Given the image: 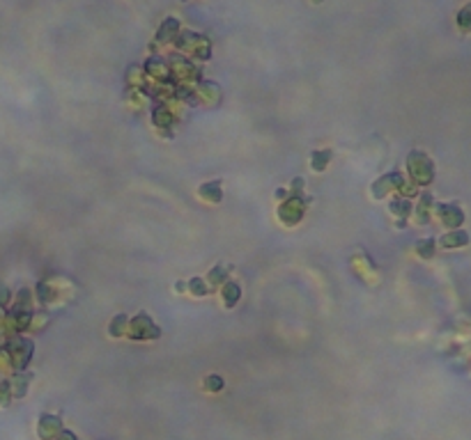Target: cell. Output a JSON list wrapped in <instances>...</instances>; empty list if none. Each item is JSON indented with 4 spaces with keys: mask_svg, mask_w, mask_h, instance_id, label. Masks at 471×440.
<instances>
[{
    "mask_svg": "<svg viewBox=\"0 0 471 440\" xmlns=\"http://www.w3.org/2000/svg\"><path fill=\"white\" fill-rule=\"evenodd\" d=\"M439 213L444 216V223L453 225V227L462 223V211L455 209V207H439Z\"/></svg>",
    "mask_w": 471,
    "mask_h": 440,
    "instance_id": "cell-1",
    "label": "cell"
},
{
    "mask_svg": "<svg viewBox=\"0 0 471 440\" xmlns=\"http://www.w3.org/2000/svg\"><path fill=\"white\" fill-rule=\"evenodd\" d=\"M467 241H469L467 232H453V234H448V236H444L441 243H444L446 248H453V246H464Z\"/></svg>",
    "mask_w": 471,
    "mask_h": 440,
    "instance_id": "cell-2",
    "label": "cell"
},
{
    "mask_svg": "<svg viewBox=\"0 0 471 440\" xmlns=\"http://www.w3.org/2000/svg\"><path fill=\"white\" fill-rule=\"evenodd\" d=\"M237 300H239V287H237L235 282H227V287H226V305H227V307H232Z\"/></svg>",
    "mask_w": 471,
    "mask_h": 440,
    "instance_id": "cell-3",
    "label": "cell"
},
{
    "mask_svg": "<svg viewBox=\"0 0 471 440\" xmlns=\"http://www.w3.org/2000/svg\"><path fill=\"white\" fill-rule=\"evenodd\" d=\"M331 158V152H315L313 154V168L315 170H324V165Z\"/></svg>",
    "mask_w": 471,
    "mask_h": 440,
    "instance_id": "cell-4",
    "label": "cell"
},
{
    "mask_svg": "<svg viewBox=\"0 0 471 440\" xmlns=\"http://www.w3.org/2000/svg\"><path fill=\"white\" fill-rule=\"evenodd\" d=\"M200 193H203V195H207V197H211V202H219L221 200V191H219V186H216V184L205 186Z\"/></svg>",
    "mask_w": 471,
    "mask_h": 440,
    "instance_id": "cell-5",
    "label": "cell"
},
{
    "mask_svg": "<svg viewBox=\"0 0 471 440\" xmlns=\"http://www.w3.org/2000/svg\"><path fill=\"white\" fill-rule=\"evenodd\" d=\"M432 250H434V241L428 239V241H423V243H418V255L423 257H432Z\"/></svg>",
    "mask_w": 471,
    "mask_h": 440,
    "instance_id": "cell-6",
    "label": "cell"
},
{
    "mask_svg": "<svg viewBox=\"0 0 471 440\" xmlns=\"http://www.w3.org/2000/svg\"><path fill=\"white\" fill-rule=\"evenodd\" d=\"M207 387H209L211 392L223 390V378H221V376H209V378H207Z\"/></svg>",
    "mask_w": 471,
    "mask_h": 440,
    "instance_id": "cell-7",
    "label": "cell"
},
{
    "mask_svg": "<svg viewBox=\"0 0 471 440\" xmlns=\"http://www.w3.org/2000/svg\"><path fill=\"white\" fill-rule=\"evenodd\" d=\"M191 291H193L195 296H205V284H203V280L193 278V280H191Z\"/></svg>",
    "mask_w": 471,
    "mask_h": 440,
    "instance_id": "cell-8",
    "label": "cell"
},
{
    "mask_svg": "<svg viewBox=\"0 0 471 440\" xmlns=\"http://www.w3.org/2000/svg\"><path fill=\"white\" fill-rule=\"evenodd\" d=\"M122 323H127V319H124V317H117V319L113 321V326H111V333H113L115 337L122 335V330H120V326H122Z\"/></svg>",
    "mask_w": 471,
    "mask_h": 440,
    "instance_id": "cell-9",
    "label": "cell"
},
{
    "mask_svg": "<svg viewBox=\"0 0 471 440\" xmlns=\"http://www.w3.org/2000/svg\"><path fill=\"white\" fill-rule=\"evenodd\" d=\"M209 280L211 282H221V280H223V271H221V268H214V271L209 273Z\"/></svg>",
    "mask_w": 471,
    "mask_h": 440,
    "instance_id": "cell-10",
    "label": "cell"
},
{
    "mask_svg": "<svg viewBox=\"0 0 471 440\" xmlns=\"http://www.w3.org/2000/svg\"><path fill=\"white\" fill-rule=\"evenodd\" d=\"M393 211H396V213H400V211L407 213V211H409V204H407V202H402V204H393Z\"/></svg>",
    "mask_w": 471,
    "mask_h": 440,
    "instance_id": "cell-11",
    "label": "cell"
}]
</instances>
